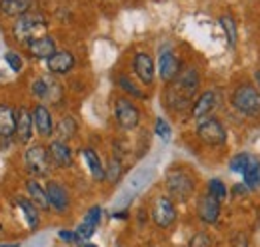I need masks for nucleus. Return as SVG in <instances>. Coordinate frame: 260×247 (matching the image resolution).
Instances as JSON below:
<instances>
[{"mask_svg": "<svg viewBox=\"0 0 260 247\" xmlns=\"http://www.w3.org/2000/svg\"><path fill=\"white\" fill-rule=\"evenodd\" d=\"M6 247H18V245H6Z\"/></svg>", "mask_w": 260, "mask_h": 247, "instance_id": "nucleus-41", "label": "nucleus"}, {"mask_svg": "<svg viewBox=\"0 0 260 247\" xmlns=\"http://www.w3.org/2000/svg\"><path fill=\"white\" fill-rule=\"evenodd\" d=\"M250 157H252V155H248V154H236L230 159V170H232L234 174H242V172L246 170Z\"/></svg>", "mask_w": 260, "mask_h": 247, "instance_id": "nucleus-33", "label": "nucleus"}, {"mask_svg": "<svg viewBox=\"0 0 260 247\" xmlns=\"http://www.w3.org/2000/svg\"><path fill=\"white\" fill-rule=\"evenodd\" d=\"M16 205L20 208V212H22V216H24V219H26L28 227H30V229H36V227L40 225L38 208L34 205L30 199H26V197H16Z\"/></svg>", "mask_w": 260, "mask_h": 247, "instance_id": "nucleus-24", "label": "nucleus"}, {"mask_svg": "<svg viewBox=\"0 0 260 247\" xmlns=\"http://www.w3.org/2000/svg\"><path fill=\"white\" fill-rule=\"evenodd\" d=\"M32 122L38 136H42V138H50L52 136V132H54L52 114L44 104H36L32 108Z\"/></svg>", "mask_w": 260, "mask_h": 247, "instance_id": "nucleus-15", "label": "nucleus"}, {"mask_svg": "<svg viewBox=\"0 0 260 247\" xmlns=\"http://www.w3.org/2000/svg\"><path fill=\"white\" fill-rule=\"evenodd\" d=\"M116 86H118L124 94L132 96V98H138V100H144V98H146V94L142 92V90L130 80L128 76H124V74H120V76L116 78Z\"/></svg>", "mask_w": 260, "mask_h": 247, "instance_id": "nucleus-29", "label": "nucleus"}, {"mask_svg": "<svg viewBox=\"0 0 260 247\" xmlns=\"http://www.w3.org/2000/svg\"><path fill=\"white\" fill-rule=\"evenodd\" d=\"M4 60L12 68V72H20V70H22V58H20L16 52H6V54H4Z\"/></svg>", "mask_w": 260, "mask_h": 247, "instance_id": "nucleus-35", "label": "nucleus"}, {"mask_svg": "<svg viewBox=\"0 0 260 247\" xmlns=\"http://www.w3.org/2000/svg\"><path fill=\"white\" fill-rule=\"evenodd\" d=\"M26 189H28V195H30V201L38 210H50V203H48V195H46V187L38 184L36 180H28L26 182Z\"/></svg>", "mask_w": 260, "mask_h": 247, "instance_id": "nucleus-21", "label": "nucleus"}, {"mask_svg": "<svg viewBox=\"0 0 260 247\" xmlns=\"http://www.w3.org/2000/svg\"><path fill=\"white\" fill-rule=\"evenodd\" d=\"M104 172H106V174H104V180L110 182V184H116V182L120 180V176H122V159H120L118 155H112V157L108 159Z\"/></svg>", "mask_w": 260, "mask_h": 247, "instance_id": "nucleus-28", "label": "nucleus"}, {"mask_svg": "<svg viewBox=\"0 0 260 247\" xmlns=\"http://www.w3.org/2000/svg\"><path fill=\"white\" fill-rule=\"evenodd\" d=\"M164 184H166V191H168V197L174 201H188L196 191V180L194 176L184 170V168H170L166 172V178H164Z\"/></svg>", "mask_w": 260, "mask_h": 247, "instance_id": "nucleus-2", "label": "nucleus"}, {"mask_svg": "<svg viewBox=\"0 0 260 247\" xmlns=\"http://www.w3.org/2000/svg\"><path fill=\"white\" fill-rule=\"evenodd\" d=\"M58 237H60L62 241H66V243H78L76 233L70 231V229H60V231H58Z\"/></svg>", "mask_w": 260, "mask_h": 247, "instance_id": "nucleus-38", "label": "nucleus"}, {"mask_svg": "<svg viewBox=\"0 0 260 247\" xmlns=\"http://www.w3.org/2000/svg\"><path fill=\"white\" fill-rule=\"evenodd\" d=\"M182 70V64L178 60V56L172 50H164L162 54L158 56V76L162 82H172Z\"/></svg>", "mask_w": 260, "mask_h": 247, "instance_id": "nucleus-13", "label": "nucleus"}, {"mask_svg": "<svg viewBox=\"0 0 260 247\" xmlns=\"http://www.w3.org/2000/svg\"><path fill=\"white\" fill-rule=\"evenodd\" d=\"M14 36L20 40V42H30L38 36H44L46 32V18L38 12H26L22 16H18L16 24L12 26Z\"/></svg>", "mask_w": 260, "mask_h": 247, "instance_id": "nucleus-4", "label": "nucleus"}, {"mask_svg": "<svg viewBox=\"0 0 260 247\" xmlns=\"http://www.w3.org/2000/svg\"><path fill=\"white\" fill-rule=\"evenodd\" d=\"M26 50H28V54L36 58V60H48L54 52H56V42H54V38H50V36H38V38H34L30 40L28 44H26Z\"/></svg>", "mask_w": 260, "mask_h": 247, "instance_id": "nucleus-16", "label": "nucleus"}, {"mask_svg": "<svg viewBox=\"0 0 260 247\" xmlns=\"http://www.w3.org/2000/svg\"><path fill=\"white\" fill-rule=\"evenodd\" d=\"M94 231H96V225L86 223V221H82V223H80V225L74 229L76 239H78V243H82V245H84V241H86V239H90V237L94 235Z\"/></svg>", "mask_w": 260, "mask_h": 247, "instance_id": "nucleus-32", "label": "nucleus"}, {"mask_svg": "<svg viewBox=\"0 0 260 247\" xmlns=\"http://www.w3.org/2000/svg\"><path fill=\"white\" fill-rule=\"evenodd\" d=\"M220 26L226 32L228 44L234 48L238 44V26H236V20L230 14H224V16H220Z\"/></svg>", "mask_w": 260, "mask_h": 247, "instance_id": "nucleus-30", "label": "nucleus"}, {"mask_svg": "<svg viewBox=\"0 0 260 247\" xmlns=\"http://www.w3.org/2000/svg\"><path fill=\"white\" fill-rule=\"evenodd\" d=\"M46 150H48V159H50L52 168L64 170V168L72 166V150H70V146L66 142L54 140V142H50V146Z\"/></svg>", "mask_w": 260, "mask_h": 247, "instance_id": "nucleus-14", "label": "nucleus"}, {"mask_svg": "<svg viewBox=\"0 0 260 247\" xmlns=\"http://www.w3.org/2000/svg\"><path fill=\"white\" fill-rule=\"evenodd\" d=\"M150 180H152V168H140L138 172L132 174V178L128 180V189L138 193V191H142L146 185L150 184Z\"/></svg>", "mask_w": 260, "mask_h": 247, "instance_id": "nucleus-26", "label": "nucleus"}, {"mask_svg": "<svg viewBox=\"0 0 260 247\" xmlns=\"http://www.w3.org/2000/svg\"><path fill=\"white\" fill-rule=\"evenodd\" d=\"M114 118L122 130H134L140 124V112L128 98H118L114 102Z\"/></svg>", "mask_w": 260, "mask_h": 247, "instance_id": "nucleus-8", "label": "nucleus"}, {"mask_svg": "<svg viewBox=\"0 0 260 247\" xmlns=\"http://www.w3.org/2000/svg\"><path fill=\"white\" fill-rule=\"evenodd\" d=\"M152 221L160 227L168 229L176 221V205L168 195H158L152 203Z\"/></svg>", "mask_w": 260, "mask_h": 247, "instance_id": "nucleus-7", "label": "nucleus"}, {"mask_svg": "<svg viewBox=\"0 0 260 247\" xmlns=\"http://www.w3.org/2000/svg\"><path fill=\"white\" fill-rule=\"evenodd\" d=\"M24 163H26V170L34 176H38V178L46 176L52 168L50 159H48V150L40 144H34L24 152Z\"/></svg>", "mask_w": 260, "mask_h": 247, "instance_id": "nucleus-6", "label": "nucleus"}, {"mask_svg": "<svg viewBox=\"0 0 260 247\" xmlns=\"http://www.w3.org/2000/svg\"><path fill=\"white\" fill-rule=\"evenodd\" d=\"M220 212H222V203L208 193L202 195L196 203V214H198V219L202 223H208V225L216 223L220 219Z\"/></svg>", "mask_w": 260, "mask_h": 247, "instance_id": "nucleus-9", "label": "nucleus"}, {"mask_svg": "<svg viewBox=\"0 0 260 247\" xmlns=\"http://www.w3.org/2000/svg\"><path fill=\"white\" fill-rule=\"evenodd\" d=\"M46 195H48V203H50V210L54 212H66L70 208V193L64 185L60 182H48L46 184Z\"/></svg>", "mask_w": 260, "mask_h": 247, "instance_id": "nucleus-12", "label": "nucleus"}, {"mask_svg": "<svg viewBox=\"0 0 260 247\" xmlns=\"http://www.w3.org/2000/svg\"><path fill=\"white\" fill-rule=\"evenodd\" d=\"M32 130H34V122H32V112L28 108H18L16 110V140L20 144H28L32 140Z\"/></svg>", "mask_w": 260, "mask_h": 247, "instance_id": "nucleus-17", "label": "nucleus"}, {"mask_svg": "<svg viewBox=\"0 0 260 247\" xmlns=\"http://www.w3.org/2000/svg\"><path fill=\"white\" fill-rule=\"evenodd\" d=\"M32 94L40 102H46V100L56 102L60 98V86L50 78H38L32 82Z\"/></svg>", "mask_w": 260, "mask_h": 247, "instance_id": "nucleus-18", "label": "nucleus"}, {"mask_svg": "<svg viewBox=\"0 0 260 247\" xmlns=\"http://www.w3.org/2000/svg\"><path fill=\"white\" fill-rule=\"evenodd\" d=\"M198 88H200V76L196 68L180 70V74L172 82H168L164 90V106L172 112H184L192 108Z\"/></svg>", "mask_w": 260, "mask_h": 247, "instance_id": "nucleus-1", "label": "nucleus"}, {"mask_svg": "<svg viewBox=\"0 0 260 247\" xmlns=\"http://www.w3.org/2000/svg\"><path fill=\"white\" fill-rule=\"evenodd\" d=\"M132 70L136 74V78L144 84V86H152L154 82V60L150 54L146 52H138L132 58Z\"/></svg>", "mask_w": 260, "mask_h": 247, "instance_id": "nucleus-10", "label": "nucleus"}, {"mask_svg": "<svg viewBox=\"0 0 260 247\" xmlns=\"http://www.w3.org/2000/svg\"><path fill=\"white\" fill-rule=\"evenodd\" d=\"M242 178H244V184L250 189H256L260 185V159L258 157H250L246 170L242 172Z\"/></svg>", "mask_w": 260, "mask_h": 247, "instance_id": "nucleus-27", "label": "nucleus"}, {"mask_svg": "<svg viewBox=\"0 0 260 247\" xmlns=\"http://www.w3.org/2000/svg\"><path fill=\"white\" fill-rule=\"evenodd\" d=\"M82 247H98V245H94V243H84Z\"/></svg>", "mask_w": 260, "mask_h": 247, "instance_id": "nucleus-40", "label": "nucleus"}, {"mask_svg": "<svg viewBox=\"0 0 260 247\" xmlns=\"http://www.w3.org/2000/svg\"><path fill=\"white\" fill-rule=\"evenodd\" d=\"M16 130V112L8 104H0V138L14 136Z\"/></svg>", "mask_w": 260, "mask_h": 247, "instance_id": "nucleus-20", "label": "nucleus"}, {"mask_svg": "<svg viewBox=\"0 0 260 247\" xmlns=\"http://www.w3.org/2000/svg\"><path fill=\"white\" fill-rule=\"evenodd\" d=\"M188 247H212V241L206 233H196L194 237L190 239V245Z\"/></svg>", "mask_w": 260, "mask_h": 247, "instance_id": "nucleus-36", "label": "nucleus"}, {"mask_svg": "<svg viewBox=\"0 0 260 247\" xmlns=\"http://www.w3.org/2000/svg\"><path fill=\"white\" fill-rule=\"evenodd\" d=\"M208 195H212L214 199H218V201L222 203L228 195L226 184H224L222 180H218V178H212V180L208 182Z\"/></svg>", "mask_w": 260, "mask_h": 247, "instance_id": "nucleus-31", "label": "nucleus"}, {"mask_svg": "<svg viewBox=\"0 0 260 247\" xmlns=\"http://www.w3.org/2000/svg\"><path fill=\"white\" fill-rule=\"evenodd\" d=\"M46 66H48V70H50L52 74L62 76V74H68V72L74 68V56H72V52H68V50H56V52L46 60Z\"/></svg>", "mask_w": 260, "mask_h": 247, "instance_id": "nucleus-19", "label": "nucleus"}, {"mask_svg": "<svg viewBox=\"0 0 260 247\" xmlns=\"http://www.w3.org/2000/svg\"><path fill=\"white\" fill-rule=\"evenodd\" d=\"M82 157H84V161H86V168H88V172H90V176L96 180V182H102L104 180V166H102V161H100V157L98 154L92 150V148H84L82 150Z\"/></svg>", "mask_w": 260, "mask_h": 247, "instance_id": "nucleus-23", "label": "nucleus"}, {"mask_svg": "<svg viewBox=\"0 0 260 247\" xmlns=\"http://www.w3.org/2000/svg\"><path fill=\"white\" fill-rule=\"evenodd\" d=\"M196 136H198V140L202 144H206L210 148H218V146L226 144V128H224V124L220 122L218 118H214V116L198 120Z\"/></svg>", "mask_w": 260, "mask_h": 247, "instance_id": "nucleus-5", "label": "nucleus"}, {"mask_svg": "<svg viewBox=\"0 0 260 247\" xmlns=\"http://www.w3.org/2000/svg\"><path fill=\"white\" fill-rule=\"evenodd\" d=\"M154 132H156V136L164 140V142H168L170 140V136H172V128H170V124L166 122L164 118H158L156 124H154Z\"/></svg>", "mask_w": 260, "mask_h": 247, "instance_id": "nucleus-34", "label": "nucleus"}, {"mask_svg": "<svg viewBox=\"0 0 260 247\" xmlns=\"http://www.w3.org/2000/svg\"><path fill=\"white\" fill-rule=\"evenodd\" d=\"M218 102H220V96H218L216 90H206L204 94L198 96V100H194V104H192V108H190V116H192L194 120L208 118L210 112L218 106Z\"/></svg>", "mask_w": 260, "mask_h": 247, "instance_id": "nucleus-11", "label": "nucleus"}, {"mask_svg": "<svg viewBox=\"0 0 260 247\" xmlns=\"http://www.w3.org/2000/svg\"><path fill=\"white\" fill-rule=\"evenodd\" d=\"M232 108L242 116L256 118L260 116V90L252 84H242L232 94Z\"/></svg>", "mask_w": 260, "mask_h": 247, "instance_id": "nucleus-3", "label": "nucleus"}, {"mask_svg": "<svg viewBox=\"0 0 260 247\" xmlns=\"http://www.w3.org/2000/svg\"><path fill=\"white\" fill-rule=\"evenodd\" d=\"M76 132H78V124H76V120H74L72 116H64V118L58 122V126L54 128L56 140H60V142L72 140V138L76 136Z\"/></svg>", "mask_w": 260, "mask_h": 247, "instance_id": "nucleus-25", "label": "nucleus"}, {"mask_svg": "<svg viewBox=\"0 0 260 247\" xmlns=\"http://www.w3.org/2000/svg\"><path fill=\"white\" fill-rule=\"evenodd\" d=\"M100 217H102V210L94 205V208H90L88 212H86V217H84V221L86 223H92V225H96L98 227V221H100Z\"/></svg>", "mask_w": 260, "mask_h": 247, "instance_id": "nucleus-37", "label": "nucleus"}, {"mask_svg": "<svg viewBox=\"0 0 260 247\" xmlns=\"http://www.w3.org/2000/svg\"><path fill=\"white\" fill-rule=\"evenodd\" d=\"M254 80H256V88L260 90V70H256V74H254Z\"/></svg>", "mask_w": 260, "mask_h": 247, "instance_id": "nucleus-39", "label": "nucleus"}, {"mask_svg": "<svg viewBox=\"0 0 260 247\" xmlns=\"http://www.w3.org/2000/svg\"><path fill=\"white\" fill-rule=\"evenodd\" d=\"M32 0H0V12L6 16H22L30 12Z\"/></svg>", "mask_w": 260, "mask_h": 247, "instance_id": "nucleus-22", "label": "nucleus"}]
</instances>
